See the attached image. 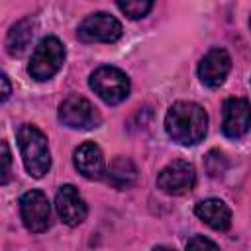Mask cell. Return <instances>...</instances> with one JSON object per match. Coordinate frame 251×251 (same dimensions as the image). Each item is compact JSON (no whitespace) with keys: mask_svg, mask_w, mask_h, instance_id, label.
<instances>
[{"mask_svg":"<svg viewBox=\"0 0 251 251\" xmlns=\"http://www.w3.org/2000/svg\"><path fill=\"white\" fill-rule=\"evenodd\" d=\"M59 122L71 129H92L98 127L100 114L90 100L78 94H71L59 104Z\"/></svg>","mask_w":251,"mask_h":251,"instance_id":"obj_5","label":"cell"},{"mask_svg":"<svg viewBox=\"0 0 251 251\" xmlns=\"http://www.w3.org/2000/svg\"><path fill=\"white\" fill-rule=\"evenodd\" d=\"M76 35L84 43H114L122 37V24L112 14L96 12L80 22Z\"/></svg>","mask_w":251,"mask_h":251,"instance_id":"obj_7","label":"cell"},{"mask_svg":"<svg viewBox=\"0 0 251 251\" xmlns=\"http://www.w3.org/2000/svg\"><path fill=\"white\" fill-rule=\"evenodd\" d=\"M196 186V169L192 163L176 159L157 175V188L169 196H182Z\"/></svg>","mask_w":251,"mask_h":251,"instance_id":"obj_6","label":"cell"},{"mask_svg":"<svg viewBox=\"0 0 251 251\" xmlns=\"http://www.w3.org/2000/svg\"><path fill=\"white\" fill-rule=\"evenodd\" d=\"M33 33H35V20L22 18L20 22H16L10 27L8 35H6V51H8V55L22 57L27 51V47H29V43L33 39Z\"/></svg>","mask_w":251,"mask_h":251,"instance_id":"obj_14","label":"cell"},{"mask_svg":"<svg viewBox=\"0 0 251 251\" xmlns=\"http://www.w3.org/2000/svg\"><path fill=\"white\" fill-rule=\"evenodd\" d=\"M151 251H173V249H169V247H155V249H151Z\"/></svg>","mask_w":251,"mask_h":251,"instance_id":"obj_20","label":"cell"},{"mask_svg":"<svg viewBox=\"0 0 251 251\" xmlns=\"http://www.w3.org/2000/svg\"><path fill=\"white\" fill-rule=\"evenodd\" d=\"M249 27H251V20H249Z\"/></svg>","mask_w":251,"mask_h":251,"instance_id":"obj_21","label":"cell"},{"mask_svg":"<svg viewBox=\"0 0 251 251\" xmlns=\"http://www.w3.org/2000/svg\"><path fill=\"white\" fill-rule=\"evenodd\" d=\"M0 80H2V102H6L8 98H10V94H12V86H10V78H8V75L6 73H2V76H0Z\"/></svg>","mask_w":251,"mask_h":251,"instance_id":"obj_19","label":"cell"},{"mask_svg":"<svg viewBox=\"0 0 251 251\" xmlns=\"http://www.w3.org/2000/svg\"><path fill=\"white\" fill-rule=\"evenodd\" d=\"M208 129V114L196 102L178 100L165 116V131L178 145H196Z\"/></svg>","mask_w":251,"mask_h":251,"instance_id":"obj_1","label":"cell"},{"mask_svg":"<svg viewBox=\"0 0 251 251\" xmlns=\"http://www.w3.org/2000/svg\"><path fill=\"white\" fill-rule=\"evenodd\" d=\"M194 214L216 231H227L231 226V210L220 198H206L194 206Z\"/></svg>","mask_w":251,"mask_h":251,"instance_id":"obj_13","label":"cell"},{"mask_svg":"<svg viewBox=\"0 0 251 251\" xmlns=\"http://www.w3.org/2000/svg\"><path fill=\"white\" fill-rule=\"evenodd\" d=\"M20 216L27 231L41 233L51 224V204L41 190H27L20 198Z\"/></svg>","mask_w":251,"mask_h":251,"instance_id":"obj_8","label":"cell"},{"mask_svg":"<svg viewBox=\"0 0 251 251\" xmlns=\"http://www.w3.org/2000/svg\"><path fill=\"white\" fill-rule=\"evenodd\" d=\"M118 8L129 18V20H139V18H145L151 8H153V2L149 0H129V2H118Z\"/></svg>","mask_w":251,"mask_h":251,"instance_id":"obj_16","label":"cell"},{"mask_svg":"<svg viewBox=\"0 0 251 251\" xmlns=\"http://www.w3.org/2000/svg\"><path fill=\"white\" fill-rule=\"evenodd\" d=\"M63 63H65V45L55 35H49L43 37L33 49L27 65V73L33 80L43 82L53 78L61 71Z\"/></svg>","mask_w":251,"mask_h":251,"instance_id":"obj_3","label":"cell"},{"mask_svg":"<svg viewBox=\"0 0 251 251\" xmlns=\"http://www.w3.org/2000/svg\"><path fill=\"white\" fill-rule=\"evenodd\" d=\"M16 137L25 171L29 173V176L41 178L51 167V153L45 133L31 124H24L18 127Z\"/></svg>","mask_w":251,"mask_h":251,"instance_id":"obj_2","label":"cell"},{"mask_svg":"<svg viewBox=\"0 0 251 251\" xmlns=\"http://www.w3.org/2000/svg\"><path fill=\"white\" fill-rule=\"evenodd\" d=\"M55 210H57L59 218L63 220V224H67L71 227L82 224L88 216V206L73 184H63L59 188V192L55 196Z\"/></svg>","mask_w":251,"mask_h":251,"instance_id":"obj_11","label":"cell"},{"mask_svg":"<svg viewBox=\"0 0 251 251\" xmlns=\"http://www.w3.org/2000/svg\"><path fill=\"white\" fill-rule=\"evenodd\" d=\"M106 176H108V182L118 188V190H124V188H129L135 184L137 180V167L135 163L129 159V157H116L108 171H106Z\"/></svg>","mask_w":251,"mask_h":251,"instance_id":"obj_15","label":"cell"},{"mask_svg":"<svg viewBox=\"0 0 251 251\" xmlns=\"http://www.w3.org/2000/svg\"><path fill=\"white\" fill-rule=\"evenodd\" d=\"M251 127V104L245 98H227L224 102L222 131L229 139L243 137Z\"/></svg>","mask_w":251,"mask_h":251,"instance_id":"obj_10","label":"cell"},{"mask_svg":"<svg viewBox=\"0 0 251 251\" xmlns=\"http://www.w3.org/2000/svg\"><path fill=\"white\" fill-rule=\"evenodd\" d=\"M10 169H12V153H10L8 141H2V178H0L2 184H8Z\"/></svg>","mask_w":251,"mask_h":251,"instance_id":"obj_18","label":"cell"},{"mask_svg":"<svg viewBox=\"0 0 251 251\" xmlns=\"http://www.w3.org/2000/svg\"><path fill=\"white\" fill-rule=\"evenodd\" d=\"M88 84L94 90V94H98L110 106L124 102L129 96V88H131L127 75L118 67H110V65L98 67L90 75Z\"/></svg>","mask_w":251,"mask_h":251,"instance_id":"obj_4","label":"cell"},{"mask_svg":"<svg viewBox=\"0 0 251 251\" xmlns=\"http://www.w3.org/2000/svg\"><path fill=\"white\" fill-rule=\"evenodd\" d=\"M75 169L88 180H100L106 176V161L102 149L94 141H86L78 145L73 153Z\"/></svg>","mask_w":251,"mask_h":251,"instance_id":"obj_12","label":"cell"},{"mask_svg":"<svg viewBox=\"0 0 251 251\" xmlns=\"http://www.w3.org/2000/svg\"><path fill=\"white\" fill-rule=\"evenodd\" d=\"M186 251H220V247L212 239H208L204 235H194V237L188 239Z\"/></svg>","mask_w":251,"mask_h":251,"instance_id":"obj_17","label":"cell"},{"mask_svg":"<svg viewBox=\"0 0 251 251\" xmlns=\"http://www.w3.org/2000/svg\"><path fill=\"white\" fill-rule=\"evenodd\" d=\"M231 71V57L226 49L214 47L210 49L198 63V78L208 88H218L226 82Z\"/></svg>","mask_w":251,"mask_h":251,"instance_id":"obj_9","label":"cell"}]
</instances>
